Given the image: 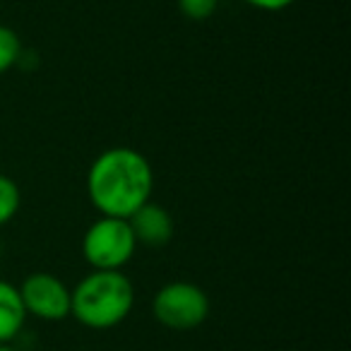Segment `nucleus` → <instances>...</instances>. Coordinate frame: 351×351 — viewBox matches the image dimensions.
<instances>
[{"label":"nucleus","mask_w":351,"mask_h":351,"mask_svg":"<svg viewBox=\"0 0 351 351\" xmlns=\"http://www.w3.org/2000/svg\"><path fill=\"white\" fill-rule=\"evenodd\" d=\"M0 351H20V349H15L12 344H0Z\"/></svg>","instance_id":"12"},{"label":"nucleus","mask_w":351,"mask_h":351,"mask_svg":"<svg viewBox=\"0 0 351 351\" xmlns=\"http://www.w3.org/2000/svg\"><path fill=\"white\" fill-rule=\"evenodd\" d=\"M135 287L121 272L94 269L70 289V315L89 330H111L130 315Z\"/></svg>","instance_id":"2"},{"label":"nucleus","mask_w":351,"mask_h":351,"mask_svg":"<svg viewBox=\"0 0 351 351\" xmlns=\"http://www.w3.org/2000/svg\"><path fill=\"white\" fill-rule=\"evenodd\" d=\"M22 207L20 186L12 181L10 176L0 173V226L10 224Z\"/></svg>","instance_id":"8"},{"label":"nucleus","mask_w":351,"mask_h":351,"mask_svg":"<svg viewBox=\"0 0 351 351\" xmlns=\"http://www.w3.org/2000/svg\"><path fill=\"white\" fill-rule=\"evenodd\" d=\"M137 241L128 219L118 217H99L82 236V255L92 269L116 272L132 260Z\"/></svg>","instance_id":"4"},{"label":"nucleus","mask_w":351,"mask_h":351,"mask_svg":"<svg viewBox=\"0 0 351 351\" xmlns=\"http://www.w3.org/2000/svg\"><path fill=\"white\" fill-rule=\"evenodd\" d=\"M0 258H3V239H0Z\"/></svg>","instance_id":"13"},{"label":"nucleus","mask_w":351,"mask_h":351,"mask_svg":"<svg viewBox=\"0 0 351 351\" xmlns=\"http://www.w3.org/2000/svg\"><path fill=\"white\" fill-rule=\"evenodd\" d=\"M22 60V39L15 29L0 25V75L12 70Z\"/></svg>","instance_id":"9"},{"label":"nucleus","mask_w":351,"mask_h":351,"mask_svg":"<svg viewBox=\"0 0 351 351\" xmlns=\"http://www.w3.org/2000/svg\"><path fill=\"white\" fill-rule=\"evenodd\" d=\"M243 3H248L250 8L263 12H282L287 8H291L296 0H243Z\"/></svg>","instance_id":"11"},{"label":"nucleus","mask_w":351,"mask_h":351,"mask_svg":"<svg viewBox=\"0 0 351 351\" xmlns=\"http://www.w3.org/2000/svg\"><path fill=\"white\" fill-rule=\"evenodd\" d=\"M154 191V171L147 156L132 147H111L92 161L87 173V195L104 217L128 219Z\"/></svg>","instance_id":"1"},{"label":"nucleus","mask_w":351,"mask_h":351,"mask_svg":"<svg viewBox=\"0 0 351 351\" xmlns=\"http://www.w3.org/2000/svg\"><path fill=\"white\" fill-rule=\"evenodd\" d=\"M27 311L22 306L20 289L0 279V344H12L25 330Z\"/></svg>","instance_id":"7"},{"label":"nucleus","mask_w":351,"mask_h":351,"mask_svg":"<svg viewBox=\"0 0 351 351\" xmlns=\"http://www.w3.org/2000/svg\"><path fill=\"white\" fill-rule=\"evenodd\" d=\"M128 224L132 229L137 245H147V248H161L173 239V217L166 207L154 205V202H145L140 210H135L128 217Z\"/></svg>","instance_id":"6"},{"label":"nucleus","mask_w":351,"mask_h":351,"mask_svg":"<svg viewBox=\"0 0 351 351\" xmlns=\"http://www.w3.org/2000/svg\"><path fill=\"white\" fill-rule=\"evenodd\" d=\"M17 289L27 315H34L44 322L70 317V287L56 274L32 272Z\"/></svg>","instance_id":"5"},{"label":"nucleus","mask_w":351,"mask_h":351,"mask_svg":"<svg viewBox=\"0 0 351 351\" xmlns=\"http://www.w3.org/2000/svg\"><path fill=\"white\" fill-rule=\"evenodd\" d=\"M176 3H178L181 15L193 22L210 20L217 12V5H219V0H176Z\"/></svg>","instance_id":"10"},{"label":"nucleus","mask_w":351,"mask_h":351,"mask_svg":"<svg viewBox=\"0 0 351 351\" xmlns=\"http://www.w3.org/2000/svg\"><path fill=\"white\" fill-rule=\"evenodd\" d=\"M152 315L166 330H197L210 315V296L193 282H169L152 298Z\"/></svg>","instance_id":"3"}]
</instances>
